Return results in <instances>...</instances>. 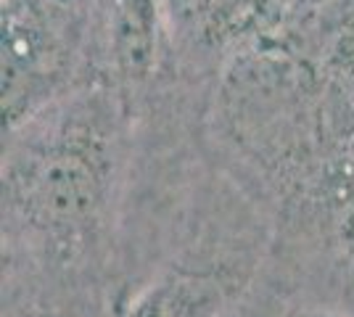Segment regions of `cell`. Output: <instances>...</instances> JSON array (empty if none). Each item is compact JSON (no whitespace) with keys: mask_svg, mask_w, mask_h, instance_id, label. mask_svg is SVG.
I'll list each match as a JSON object with an SVG mask.
<instances>
[{"mask_svg":"<svg viewBox=\"0 0 354 317\" xmlns=\"http://www.w3.org/2000/svg\"><path fill=\"white\" fill-rule=\"evenodd\" d=\"M246 294L241 272L175 267L146 280L117 317H222Z\"/></svg>","mask_w":354,"mask_h":317,"instance_id":"1","label":"cell"},{"mask_svg":"<svg viewBox=\"0 0 354 317\" xmlns=\"http://www.w3.org/2000/svg\"><path fill=\"white\" fill-rule=\"evenodd\" d=\"M95 8L114 69L127 79L146 77L159 48L162 0H95Z\"/></svg>","mask_w":354,"mask_h":317,"instance_id":"2","label":"cell"},{"mask_svg":"<svg viewBox=\"0 0 354 317\" xmlns=\"http://www.w3.org/2000/svg\"><path fill=\"white\" fill-rule=\"evenodd\" d=\"M222 317H288V304L278 296H243Z\"/></svg>","mask_w":354,"mask_h":317,"instance_id":"3","label":"cell"},{"mask_svg":"<svg viewBox=\"0 0 354 317\" xmlns=\"http://www.w3.org/2000/svg\"><path fill=\"white\" fill-rule=\"evenodd\" d=\"M288 317H344V315L323 312V309H288Z\"/></svg>","mask_w":354,"mask_h":317,"instance_id":"4","label":"cell"}]
</instances>
